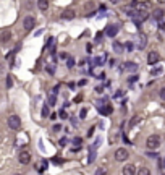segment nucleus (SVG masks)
Masks as SVG:
<instances>
[{
    "label": "nucleus",
    "instance_id": "obj_1",
    "mask_svg": "<svg viewBox=\"0 0 165 175\" xmlns=\"http://www.w3.org/2000/svg\"><path fill=\"white\" fill-rule=\"evenodd\" d=\"M146 144H147L149 149H155V148L160 146V136L159 135H151L147 138V141H146Z\"/></svg>",
    "mask_w": 165,
    "mask_h": 175
},
{
    "label": "nucleus",
    "instance_id": "obj_2",
    "mask_svg": "<svg viewBox=\"0 0 165 175\" xmlns=\"http://www.w3.org/2000/svg\"><path fill=\"white\" fill-rule=\"evenodd\" d=\"M8 126L12 128V130H20L21 128V118L18 117V115H10L8 117Z\"/></svg>",
    "mask_w": 165,
    "mask_h": 175
},
{
    "label": "nucleus",
    "instance_id": "obj_3",
    "mask_svg": "<svg viewBox=\"0 0 165 175\" xmlns=\"http://www.w3.org/2000/svg\"><path fill=\"white\" fill-rule=\"evenodd\" d=\"M128 151L125 149V148H120V149H117V152H115V159L118 161V162H123V161H126L128 159Z\"/></svg>",
    "mask_w": 165,
    "mask_h": 175
},
{
    "label": "nucleus",
    "instance_id": "obj_4",
    "mask_svg": "<svg viewBox=\"0 0 165 175\" xmlns=\"http://www.w3.org/2000/svg\"><path fill=\"white\" fill-rule=\"evenodd\" d=\"M34 25H36V20H34L33 16H26L25 20H23V26H25L26 31H31V29L34 28Z\"/></svg>",
    "mask_w": 165,
    "mask_h": 175
},
{
    "label": "nucleus",
    "instance_id": "obj_5",
    "mask_svg": "<svg viewBox=\"0 0 165 175\" xmlns=\"http://www.w3.org/2000/svg\"><path fill=\"white\" fill-rule=\"evenodd\" d=\"M118 25H108L107 28H105V34H107L108 37H115L117 33H118Z\"/></svg>",
    "mask_w": 165,
    "mask_h": 175
},
{
    "label": "nucleus",
    "instance_id": "obj_6",
    "mask_svg": "<svg viewBox=\"0 0 165 175\" xmlns=\"http://www.w3.org/2000/svg\"><path fill=\"white\" fill-rule=\"evenodd\" d=\"M123 70L125 71H130V73H134V71H138V63H134V62H125Z\"/></svg>",
    "mask_w": 165,
    "mask_h": 175
},
{
    "label": "nucleus",
    "instance_id": "obj_7",
    "mask_svg": "<svg viewBox=\"0 0 165 175\" xmlns=\"http://www.w3.org/2000/svg\"><path fill=\"white\" fill-rule=\"evenodd\" d=\"M89 73H91L94 78H104V76H105V75L100 71V65H92L91 70H89Z\"/></svg>",
    "mask_w": 165,
    "mask_h": 175
},
{
    "label": "nucleus",
    "instance_id": "obj_8",
    "mask_svg": "<svg viewBox=\"0 0 165 175\" xmlns=\"http://www.w3.org/2000/svg\"><path fill=\"white\" fill-rule=\"evenodd\" d=\"M159 54L155 52V50H152V52H149V55H147V63H151V65H155L157 62H159Z\"/></svg>",
    "mask_w": 165,
    "mask_h": 175
},
{
    "label": "nucleus",
    "instance_id": "obj_9",
    "mask_svg": "<svg viewBox=\"0 0 165 175\" xmlns=\"http://www.w3.org/2000/svg\"><path fill=\"white\" fill-rule=\"evenodd\" d=\"M18 159H20L21 164H29V161H31V154H29L28 151H21L20 156H18Z\"/></svg>",
    "mask_w": 165,
    "mask_h": 175
},
{
    "label": "nucleus",
    "instance_id": "obj_10",
    "mask_svg": "<svg viewBox=\"0 0 165 175\" xmlns=\"http://www.w3.org/2000/svg\"><path fill=\"white\" fill-rule=\"evenodd\" d=\"M146 44H147V36L144 33H139V36H138V47L139 49H144Z\"/></svg>",
    "mask_w": 165,
    "mask_h": 175
},
{
    "label": "nucleus",
    "instance_id": "obj_11",
    "mask_svg": "<svg viewBox=\"0 0 165 175\" xmlns=\"http://www.w3.org/2000/svg\"><path fill=\"white\" fill-rule=\"evenodd\" d=\"M133 5L136 7V10H144V12H147L151 8V3L149 2H133Z\"/></svg>",
    "mask_w": 165,
    "mask_h": 175
},
{
    "label": "nucleus",
    "instance_id": "obj_12",
    "mask_svg": "<svg viewBox=\"0 0 165 175\" xmlns=\"http://www.w3.org/2000/svg\"><path fill=\"white\" fill-rule=\"evenodd\" d=\"M123 172L125 175H133V174H136V167L133 165V164H128V165H125L123 167Z\"/></svg>",
    "mask_w": 165,
    "mask_h": 175
},
{
    "label": "nucleus",
    "instance_id": "obj_13",
    "mask_svg": "<svg viewBox=\"0 0 165 175\" xmlns=\"http://www.w3.org/2000/svg\"><path fill=\"white\" fill-rule=\"evenodd\" d=\"M112 49L115 50L117 54H121L125 50V44H121V42H118V41H115L113 44H112Z\"/></svg>",
    "mask_w": 165,
    "mask_h": 175
},
{
    "label": "nucleus",
    "instance_id": "obj_14",
    "mask_svg": "<svg viewBox=\"0 0 165 175\" xmlns=\"http://www.w3.org/2000/svg\"><path fill=\"white\" fill-rule=\"evenodd\" d=\"M10 39H12V33H10V31H3V33L0 34V42H2V44L8 42Z\"/></svg>",
    "mask_w": 165,
    "mask_h": 175
},
{
    "label": "nucleus",
    "instance_id": "obj_15",
    "mask_svg": "<svg viewBox=\"0 0 165 175\" xmlns=\"http://www.w3.org/2000/svg\"><path fill=\"white\" fill-rule=\"evenodd\" d=\"M37 8L42 10V12H46L49 8V0H37Z\"/></svg>",
    "mask_w": 165,
    "mask_h": 175
},
{
    "label": "nucleus",
    "instance_id": "obj_16",
    "mask_svg": "<svg viewBox=\"0 0 165 175\" xmlns=\"http://www.w3.org/2000/svg\"><path fill=\"white\" fill-rule=\"evenodd\" d=\"M97 109H99L100 115H108L112 112V107L108 106V104H105V106H100V107H97Z\"/></svg>",
    "mask_w": 165,
    "mask_h": 175
},
{
    "label": "nucleus",
    "instance_id": "obj_17",
    "mask_svg": "<svg viewBox=\"0 0 165 175\" xmlns=\"http://www.w3.org/2000/svg\"><path fill=\"white\" fill-rule=\"evenodd\" d=\"M141 120H142V118H141V115H134V117L130 120V128H134V126H136Z\"/></svg>",
    "mask_w": 165,
    "mask_h": 175
},
{
    "label": "nucleus",
    "instance_id": "obj_18",
    "mask_svg": "<svg viewBox=\"0 0 165 175\" xmlns=\"http://www.w3.org/2000/svg\"><path fill=\"white\" fill-rule=\"evenodd\" d=\"M62 18H63V20H73V18H74V12H71V10H65V12L62 13Z\"/></svg>",
    "mask_w": 165,
    "mask_h": 175
},
{
    "label": "nucleus",
    "instance_id": "obj_19",
    "mask_svg": "<svg viewBox=\"0 0 165 175\" xmlns=\"http://www.w3.org/2000/svg\"><path fill=\"white\" fill-rule=\"evenodd\" d=\"M152 18H154V20H162V18H164V10H160V8L154 10V13H152Z\"/></svg>",
    "mask_w": 165,
    "mask_h": 175
},
{
    "label": "nucleus",
    "instance_id": "obj_20",
    "mask_svg": "<svg viewBox=\"0 0 165 175\" xmlns=\"http://www.w3.org/2000/svg\"><path fill=\"white\" fill-rule=\"evenodd\" d=\"M47 104H49L50 107H54L55 104H57V94L50 93V96H49V101H47Z\"/></svg>",
    "mask_w": 165,
    "mask_h": 175
},
{
    "label": "nucleus",
    "instance_id": "obj_21",
    "mask_svg": "<svg viewBox=\"0 0 165 175\" xmlns=\"http://www.w3.org/2000/svg\"><path fill=\"white\" fill-rule=\"evenodd\" d=\"M160 73H162V67H160V65L154 67V68L151 70V76H159Z\"/></svg>",
    "mask_w": 165,
    "mask_h": 175
},
{
    "label": "nucleus",
    "instance_id": "obj_22",
    "mask_svg": "<svg viewBox=\"0 0 165 175\" xmlns=\"http://www.w3.org/2000/svg\"><path fill=\"white\" fill-rule=\"evenodd\" d=\"M95 161V149L91 148V152H89V157H87V164H92Z\"/></svg>",
    "mask_w": 165,
    "mask_h": 175
},
{
    "label": "nucleus",
    "instance_id": "obj_23",
    "mask_svg": "<svg viewBox=\"0 0 165 175\" xmlns=\"http://www.w3.org/2000/svg\"><path fill=\"white\" fill-rule=\"evenodd\" d=\"M104 60H105V55L95 57V58H94V63H92V65H104Z\"/></svg>",
    "mask_w": 165,
    "mask_h": 175
},
{
    "label": "nucleus",
    "instance_id": "obj_24",
    "mask_svg": "<svg viewBox=\"0 0 165 175\" xmlns=\"http://www.w3.org/2000/svg\"><path fill=\"white\" fill-rule=\"evenodd\" d=\"M47 165H49V162H47V161H42L41 162V165H39V169H37V170L39 172H44L47 169Z\"/></svg>",
    "mask_w": 165,
    "mask_h": 175
},
{
    "label": "nucleus",
    "instance_id": "obj_25",
    "mask_svg": "<svg viewBox=\"0 0 165 175\" xmlns=\"http://www.w3.org/2000/svg\"><path fill=\"white\" fill-rule=\"evenodd\" d=\"M49 104H46V106L42 107V117H49Z\"/></svg>",
    "mask_w": 165,
    "mask_h": 175
},
{
    "label": "nucleus",
    "instance_id": "obj_26",
    "mask_svg": "<svg viewBox=\"0 0 165 175\" xmlns=\"http://www.w3.org/2000/svg\"><path fill=\"white\" fill-rule=\"evenodd\" d=\"M133 49H134L133 42H126V44H125V50H126V52H133Z\"/></svg>",
    "mask_w": 165,
    "mask_h": 175
},
{
    "label": "nucleus",
    "instance_id": "obj_27",
    "mask_svg": "<svg viewBox=\"0 0 165 175\" xmlns=\"http://www.w3.org/2000/svg\"><path fill=\"white\" fill-rule=\"evenodd\" d=\"M47 71H49V75H54L55 73V65H54V63H50V65H47Z\"/></svg>",
    "mask_w": 165,
    "mask_h": 175
},
{
    "label": "nucleus",
    "instance_id": "obj_28",
    "mask_svg": "<svg viewBox=\"0 0 165 175\" xmlns=\"http://www.w3.org/2000/svg\"><path fill=\"white\" fill-rule=\"evenodd\" d=\"M66 67H68V68H73L74 67V58H66Z\"/></svg>",
    "mask_w": 165,
    "mask_h": 175
},
{
    "label": "nucleus",
    "instance_id": "obj_29",
    "mask_svg": "<svg viewBox=\"0 0 165 175\" xmlns=\"http://www.w3.org/2000/svg\"><path fill=\"white\" fill-rule=\"evenodd\" d=\"M58 117L62 118V120H66V118H68V114H66V110H60V112H58Z\"/></svg>",
    "mask_w": 165,
    "mask_h": 175
},
{
    "label": "nucleus",
    "instance_id": "obj_30",
    "mask_svg": "<svg viewBox=\"0 0 165 175\" xmlns=\"http://www.w3.org/2000/svg\"><path fill=\"white\" fill-rule=\"evenodd\" d=\"M12 86H13V78L12 76H7V88L10 89Z\"/></svg>",
    "mask_w": 165,
    "mask_h": 175
},
{
    "label": "nucleus",
    "instance_id": "obj_31",
    "mask_svg": "<svg viewBox=\"0 0 165 175\" xmlns=\"http://www.w3.org/2000/svg\"><path fill=\"white\" fill-rule=\"evenodd\" d=\"M102 36H104V33H100V31H99V33L95 34V39H94V41L95 42H100V41H102Z\"/></svg>",
    "mask_w": 165,
    "mask_h": 175
},
{
    "label": "nucleus",
    "instance_id": "obj_32",
    "mask_svg": "<svg viewBox=\"0 0 165 175\" xmlns=\"http://www.w3.org/2000/svg\"><path fill=\"white\" fill-rule=\"evenodd\" d=\"M86 114H87V109H86V107H82V109H81V112H79V117H81V118H84V117H86Z\"/></svg>",
    "mask_w": 165,
    "mask_h": 175
},
{
    "label": "nucleus",
    "instance_id": "obj_33",
    "mask_svg": "<svg viewBox=\"0 0 165 175\" xmlns=\"http://www.w3.org/2000/svg\"><path fill=\"white\" fill-rule=\"evenodd\" d=\"M146 156H147V157H154V159H155L157 157V152H154V151H147Z\"/></svg>",
    "mask_w": 165,
    "mask_h": 175
},
{
    "label": "nucleus",
    "instance_id": "obj_34",
    "mask_svg": "<svg viewBox=\"0 0 165 175\" xmlns=\"http://www.w3.org/2000/svg\"><path fill=\"white\" fill-rule=\"evenodd\" d=\"M81 143H82L81 138H74L73 139V144H76V146H81Z\"/></svg>",
    "mask_w": 165,
    "mask_h": 175
},
{
    "label": "nucleus",
    "instance_id": "obj_35",
    "mask_svg": "<svg viewBox=\"0 0 165 175\" xmlns=\"http://www.w3.org/2000/svg\"><path fill=\"white\" fill-rule=\"evenodd\" d=\"M100 143H102V139H100V138H97V139H95V143H94V144H92L91 148H94V149H95V148H97V146H99V144H100Z\"/></svg>",
    "mask_w": 165,
    "mask_h": 175
},
{
    "label": "nucleus",
    "instance_id": "obj_36",
    "mask_svg": "<svg viewBox=\"0 0 165 175\" xmlns=\"http://www.w3.org/2000/svg\"><path fill=\"white\" fill-rule=\"evenodd\" d=\"M66 143H68V139H66V138H62L60 141H58V144H60V146H65Z\"/></svg>",
    "mask_w": 165,
    "mask_h": 175
},
{
    "label": "nucleus",
    "instance_id": "obj_37",
    "mask_svg": "<svg viewBox=\"0 0 165 175\" xmlns=\"http://www.w3.org/2000/svg\"><path fill=\"white\" fill-rule=\"evenodd\" d=\"M139 174L141 175H149V170L147 169H139Z\"/></svg>",
    "mask_w": 165,
    "mask_h": 175
},
{
    "label": "nucleus",
    "instance_id": "obj_38",
    "mask_svg": "<svg viewBox=\"0 0 165 175\" xmlns=\"http://www.w3.org/2000/svg\"><path fill=\"white\" fill-rule=\"evenodd\" d=\"M52 162H55V164H62L63 161H62V159H58V157H54V159H52Z\"/></svg>",
    "mask_w": 165,
    "mask_h": 175
},
{
    "label": "nucleus",
    "instance_id": "obj_39",
    "mask_svg": "<svg viewBox=\"0 0 165 175\" xmlns=\"http://www.w3.org/2000/svg\"><path fill=\"white\" fill-rule=\"evenodd\" d=\"M108 63H110V67H112V68H113V67L117 65V60H115V58H112V60L108 62Z\"/></svg>",
    "mask_w": 165,
    "mask_h": 175
},
{
    "label": "nucleus",
    "instance_id": "obj_40",
    "mask_svg": "<svg viewBox=\"0 0 165 175\" xmlns=\"http://www.w3.org/2000/svg\"><path fill=\"white\" fill-rule=\"evenodd\" d=\"M160 97L165 101V88H162V89H160Z\"/></svg>",
    "mask_w": 165,
    "mask_h": 175
},
{
    "label": "nucleus",
    "instance_id": "obj_41",
    "mask_svg": "<svg viewBox=\"0 0 165 175\" xmlns=\"http://www.w3.org/2000/svg\"><path fill=\"white\" fill-rule=\"evenodd\" d=\"M81 99H82V96H81V94H78V96L74 97V102H81Z\"/></svg>",
    "mask_w": 165,
    "mask_h": 175
},
{
    "label": "nucleus",
    "instance_id": "obj_42",
    "mask_svg": "<svg viewBox=\"0 0 165 175\" xmlns=\"http://www.w3.org/2000/svg\"><path fill=\"white\" fill-rule=\"evenodd\" d=\"M62 130V125H54V131H60Z\"/></svg>",
    "mask_w": 165,
    "mask_h": 175
},
{
    "label": "nucleus",
    "instance_id": "obj_43",
    "mask_svg": "<svg viewBox=\"0 0 165 175\" xmlns=\"http://www.w3.org/2000/svg\"><path fill=\"white\" fill-rule=\"evenodd\" d=\"M91 49H92V45H91V44H87V45H86V50H87V54H91V52H92Z\"/></svg>",
    "mask_w": 165,
    "mask_h": 175
},
{
    "label": "nucleus",
    "instance_id": "obj_44",
    "mask_svg": "<svg viewBox=\"0 0 165 175\" xmlns=\"http://www.w3.org/2000/svg\"><path fill=\"white\" fill-rule=\"evenodd\" d=\"M49 117H50V120H55V118H57V117H58V114H50V115H49Z\"/></svg>",
    "mask_w": 165,
    "mask_h": 175
},
{
    "label": "nucleus",
    "instance_id": "obj_45",
    "mask_svg": "<svg viewBox=\"0 0 165 175\" xmlns=\"http://www.w3.org/2000/svg\"><path fill=\"white\" fill-rule=\"evenodd\" d=\"M102 91H104L102 86H97V88H95V93H102Z\"/></svg>",
    "mask_w": 165,
    "mask_h": 175
},
{
    "label": "nucleus",
    "instance_id": "obj_46",
    "mask_svg": "<svg viewBox=\"0 0 165 175\" xmlns=\"http://www.w3.org/2000/svg\"><path fill=\"white\" fill-rule=\"evenodd\" d=\"M70 120H71V123H73V125H74V126L78 125V120H76V118H74V117H73V118H70Z\"/></svg>",
    "mask_w": 165,
    "mask_h": 175
},
{
    "label": "nucleus",
    "instance_id": "obj_47",
    "mask_svg": "<svg viewBox=\"0 0 165 175\" xmlns=\"http://www.w3.org/2000/svg\"><path fill=\"white\" fill-rule=\"evenodd\" d=\"M92 133H94V128H89L87 130V136H92Z\"/></svg>",
    "mask_w": 165,
    "mask_h": 175
},
{
    "label": "nucleus",
    "instance_id": "obj_48",
    "mask_svg": "<svg viewBox=\"0 0 165 175\" xmlns=\"http://www.w3.org/2000/svg\"><path fill=\"white\" fill-rule=\"evenodd\" d=\"M136 80H138V76H136V75H134V76H131V78H130V83H134V81H136Z\"/></svg>",
    "mask_w": 165,
    "mask_h": 175
},
{
    "label": "nucleus",
    "instance_id": "obj_49",
    "mask_svg": "<svg viewBox=\"0 0 165 175\" xmlns=\"http://www.w3.org/2000/svg\"><path fill=\"white\" fill-rule=\"evenodd\" d=\"M95 174L99 175V174H104V169H97V170H95Z\"/></svg>",
    "mask_w": 165,
    "mask_h": 175
},
{
    "label": "nucleus",
    "instance_id": "obj_50",
    "mask_svg": "<svg viewBox=\"0 0 165 175\" xmlns=\"http://www.w3.org/2000/svg\"><path fill=\"white\" fill-rule=\"evenodd\" d=\"M159 28H160V29H165V23H159Z\"/></svg>",
    "mask_w": 165,
    "mask_h": 175
},
{
    "label": "nucleus",
    "instance_id": "obj_51",
    "mask_svg": "<svg viewBox=\"0 0 165 175\" xmlns=\"http://www.w3.org/2000/svg\"><path fill=\"white\" fill-rule=\"evenodd\" d=\"M110 2H112V3H118L120 0H110Z\"/></svg>",
    "mask_w": 165,
    "mask_h": 175
},
{
    "label": "nucleus",
    "instance_id": "obj_52",
    "mask_svg": "<svg viewBox=\"0 0 165 175\" xmlns=\"http://www.w3.org/2000/svg\"><path fill=\"white\" fill-rule=\"evenodd\" d=\"M159 2H165V0H159Z\"/></svg>",
    "mask_w": 165,
    "mask_h": 175
},
{
    "label": "nucleus",
    "instance_id": "obj_53",
    "mask_svg": "<svg viewBox=\"0 0 165 175\" xmlns=\"http://www.w3.org/2000/svg\"><path fill=\"white\" fill-rule=\"evenodd\" d=\"M164 165H165V161H164Z\"/></svg>",
    "mask_w": 165,
    "mask_h": 175
}]
</instances>
